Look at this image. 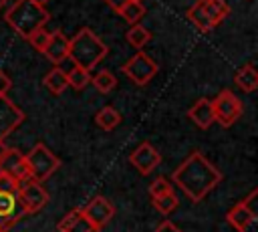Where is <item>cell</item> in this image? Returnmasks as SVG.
Instances as JSON below:
<instances>
[{
    "label": "cell",
    "instance_id": "obj_23",
    "mask_svg": "<svg viewBox=\"0 0 258 232\" xmlns=\"http://www.w3.org/2000/svg\"><path fill=\"white\" fill-rule=\"evenodd\" d=\"M67 81H69V87H73L75 91H83L91 83V71L73 65V69L67 73Z\"/></svg>",
    "mask_w": 258,
    "mask_h": 232
},
{
    "label": "cell",
    "instance_id": "obj_9",
    "mask_svg": "<svg viewBox=\"0 0 258 232\" xmlns=\"http://www.w3.org/2000/svg\"><path fill=\"white\" fill-rule=\"evenodd\" d=\"M18 196L26 214H36L48 204V192L40 186V182H34L32 178L18 184Z\"/></svg>",
    "mask_w": 258,
    "mask_h": 232
},
{
    "label": "cell",
    "instance_id": "obj_34",
    "mask_svg": "<svg viewBox=\"0 0 258 232\" xmlns=\"http://www.w3.org/2000/svg\"><path fill=\"white\" fill-rule=\"evenodd\" d=\"M6 4H8V0H0V8H4Z\"/></svg>",
    "mask_w": 258,
    "mask_h": 232
},
{
    "label": "cell",
    "instance_id": "obj_30",
    "mask_svg": "<svg viewBox=\"0 0 258 232\" xmlns=\"http://www.w3.org/2000/svg\"><path fill=\"white\" fill-rule=\"evenodd\" d=\"M10 77L0 69V95H6L8 93V89H10Z\"/></svg>",
    "mask_w": 258,
    "mask_h": 232
},
{
    "label": "cell",
    "instance_id": "obj_25",
    "mask_svg": "<svg viewBox=\"0 0 258 232\" xmlns=\"http://www.w3.org/2000/svg\"><path fill=\"white\" fill-rule=\"evenodd\" d=\"M151 202H153V208L157 210V212H161V214H169V212H173L175 208H177V196L173 194V192H169V194H163V196H157V198H151Z\"/></svg>",
    "mask_w": 258,
    "mask_h": 232
},
{
    "label": "cell",
    "instance_id": "obj_32",
    "mask_svg": "<svg viewBox=\"0 0 258 232\" xmlns=\"http://www.w3.org/2000/svg\"><path fill=\"white\" fill-rule=\"evenodd\" d=\"M6 151H8V145H6V143L0 139V159L4 157V153H6Z\"/></svg>",
    "mask_w": 258,
    "mask_h": 232
},
{
    "label": "cell",
    "instance_id": "obj_17",
    "mask_svg": "<svg viewBox=\"0 0 258 232\" xmlns=\"http://www.w3.org/2000/svg\"><path fill=\"white\" fill-rule=\"evenodd\" d=\"M187 117H189L200 129H208V127L214 123V107H212V101L206 99V97L198 99V101L189 107Z\"/></svg>",
    "mask_w": 258,
    "mask_h": 232
},
{
    "label": "cell",
    "instance_id": "obj_2",
    "mask_svg": "<svg viewBox=\"0 0 258 232\" xmlns=\"http://www.w3.org/2000/svg\"><path fill=\"white\" fill-rule=\"evenodd\" d=\"M48 18H50L48 10L44 6L34 4L32 0H16L4 14L8 26L22 38H28L34 30L44 28Z\"/></svg>",
    "mask_w": 258,
    "mask_h": 232
},
{
    "label": "cell",
    "instance_id": "obj_1",
    "mask_svg": "<svg viewBox=\"0 0 258 232\" xmlns=\"http://www.w3.org/2000/svg\"><path fill=\"white\" fill-rule=\"evenodd\" d=\"M171 180L191 202H202L222 182V171L202 151H194L173 169Z\"/></svg>",
    "mask_w": 258,
    "mask_h": 232
},
{
    "label": "cell",
    "instance_id": "obj_15",
    "mask_svg": "<svg viewBox=\"0 0 258 232\" xmlns=\"http://www.w3.org/2000/svg\"><path fill=\"white\" fill-rule=\"evenodd\" d=\"M0 171L8 173L10 178H14L18 184L22 180H28V167H26V161H24V155L16 149H10L4 153V157L0 159Z\"/></svg>",
    "mask_w": 258,
    "mask_h": 232
},
{
    "label": "cell",
    "instance_id": "obj_31",
    "mask_svg": "<svg viewBox=\"0 0 258 232\" xmlns=\"http://www.w3.org/2000/svg\"><path fill=\"white\" fill-rule=\"evenodd\" d=\"M103 2H105V4H107L111 10H113V12H119V10H121V8H123V6H125L129 0H103Z\"/></svg>",
    "mask_w": 258,
    "mask_h": 232
},
{
    "label": "cell",
    "instance_id": "obj_18",
    "mask_svg": "<svg viewBox=\"0 0 258 232\" xmlns=\"http://www.w3.org/2000/svg\"><path fill=\"white\" fill-rule=\"evenodd\" d=\"M234 83L242 93H254L258 89V71L252 63L242 65L236 75H234Z\"/></svg>",
    "mask_w": 258,
    "mask_h": 232
},
{
    "label": "cell",
    "instance_id": "obj_13",
    "mask_svg": "<svg viewBox=\"0 0 258 232\" xmlns=\"http://www.w3.org/2000/svg\"><path fill=\"white\" fill-rule=\"evenodd\" d=\"M83 214H85L97 228H103V226L109 224L111 218L115 216V206H113L107 198L97 196V198H93V200L83 208Z\"/></svg>",
    "mask_w": 258,
    "mask_h": 232
},
{
    "label": "cell",
    "instance_id": "obj_33",
    "mask_svg": "<svg viewBox=\"0 0 258 232\" xmlns=\"http://www.w3.org/2000/svg\"><path fill=\"white\" fill-rule=\"evenodd\" d=\"M32 2H34V4H38V6H44L48 0H32Z\"/></svg>",
    "mask_w": 258,
    "mask_h": 232
},
{
    "label": "cell",
    "instance_id": "obj_12",
    "mask_svg": "<svg viewBox=\"0 0 258 232\" xmlns=\"http://www.w3.org/2000/svg\"><path fill=\"white\" fill-rule=\"evenodd\" d=\"M129 161H131V165H133L139 173L147 176V173H151V171L161 163V153H159L151 143L145 141V143H139V145L131 151Z\"/></svg>",
    "mask_w": 258,
    "mask_h": 232
},
{
    "label": "cell",
    "instance_id": "obj_10",
    "mask_svg": "<svg viewBox=\"0 0 258 232\" xmlns=\"http://www.w3.org/2000/svg\"><path fill=\"white\" fill-rule=\"evenodd\" d=\"M24 216H28V214L20 202L18 190L0 192V232H8L12 228V224H16Z\"/></svg>",
    "mask_w": 258,
    "mask_h": 232
},
{
    "label": "cell",
    "instance_id": "obj_8",
    "mask_svg": "<svg viewBox=\"0 0 258 232\" xmlns=\"http://www.w3.org/2000/svg\"><path fill=\"white\" fill-rule=\"evenodd\" d=\"M123 73L125 77H129L135 85L143 87L147 85L155 75H157V63L145 54V52H135L125 65H123Z\"/></svg>",
    "mask_w": 258,
    "mask_h": 232
},
{
    "label": "cell",
    "instance_id": "obj_24",
    "mask_svg": "<svg viewBox=\"0 0 258 232\" xmlns=\"http://www.w3.org/2000/svg\"><path fill=\"white\" fill-rule=\"evenodd\" d=\"M91 83H93V87L99 91V93H103V95H107V93H111L113 89H115V85H117V79L113 77V73L111 71H99L97 75H93L91 77Z\"/></svg>",
    "mask_w": 258,
    "mask_h": 232
},
{
    "label": "cell",
    "instance_id": "obj_16",
    "mask_svg": "<svg viewBox=\"0 0 258 232\" xmlns=\"http://www.w3.org/2000/svg\"><path fill=\"white\" fill-rule=\"evenodd\" d=\"M42 54H44L50 63L60 65L64 59H69V38H67L60 30L50 32L48 42H46V46H44Z\"/></svg>",
    "mask_w": 258,
    "mask_h": 232
},
{
    "label": "cell",
    "instance_id": "obj_19",
    "mask_svg": "<svg viewBox=\"0 0 258 232\" xmlns=\"http://www.w3.org/2000/svg\"><path fill=\"white\" fill-rule=\"evenodd\" d=\"M42 83H44V87H46L52 95H60V93H64V89L69 87L67 73H64L62 69H52V71H48V73L44 75Z\"/></svg>",
    "mask_w": 258,
    "mask_h": 232
},
{
    "label": "cell",
    "instance_id": "obj_26",
    "mask_svg": "<svg viewBox=\"0 0 258 232\" xmlns=\"http://www.w3.org/2000/svg\"><path fill=\"white\" fill-rule=\"evenodd\" d=\"M169 192H173V186L165 178H157L149 186V196L151 198H157V196H163V194H169Z\"/></svg>",
    "mask_w": 258,
    "mask_h": 232
},
{
    "label": "cell",
    "instance_id": "obj_7",
    "mask_svg": "<svg viewBox=\"0 0 258 232\" xmlns=\"http://www.w3.org/2000/svg\"><path fill=\"white\" fill-rule=\"evenodd\" d=\"M212 107H214V121H218L222 127L234 125L242 115V101L230 89L220 91L212 99Z\"/></svg>",
    "mask_w": 258,
    "mask_h": 232
},
{
    "label": "cell",
    "instance_id": "obj_21",
    "mask_svg": "<svg viewBox=\"0 0 258 232\" xmlns=\"http://www.w3.org/2000/svg\"><path fill=\"white\" fill-rule=\"evenodd\" d=\"M127 24H137L145 14V4L141 0H129L119 12H117Z\"/></svg>",
    "mask_w": 258,
    "mask_h": 232
},
{
    "label": "cell",
    "instance_id": "obj_4",
    "mask_svg": "<svg viewBox=\"0 0 258 232\" xmlns=\"http://www.w3.org/2000/svg\"><path fill=\"white\" fill-rule=\"evenodd\" d=\"M230 14V6L226 0H196V4L187 10V20L202 32H210L220 26Z\"/></svg>",
    "mask_w": 258,
    "mask_h": 232
},
{
    "label": "cell",
    "instance_id": "obj_29",
    "mask_svg": "<svg viewBox=\"0 0 258 232\" xmlns=\"http://www.w3.org/2000/svg\"><path fill=\"white\" fill-rule=\"evenodd\" d=\"M153 232H181L173 222H169V220H165V222H161Z\"/></svg>",
    "mask_w": 258,
    "mask_h": 232
},
{
    "label": "cell",
    "instance_id": "obj_5",
    "mask_svg": "<svg viewBox=\"0 0 258 232\" xmlns=\"http://www.w3.org/2000/svg\"><path fill=\"white\" fill-rule=\"evenodd\" d=\"M24 161H26V167H28V176L34 180V182H44L48 180L60 165V159L40 141L36 143L26 155H24Z\"/></svg>",
    "mask_w": 258,
    "mask_h": 232
},
{
    "label": "cell",
    "instance_id": "obj_20",
    "mask_svg": "<svg viewBox=\"0 0 258 232\" xmlns=\"http://www.w3.org/2000/svg\"><path fill=\"white\" fill-rule=\"evenodd\" d=\"M95 123H97V127H101V129H105V131H111V129H115V127L121 123V113H119L115 107L107 105V107H103V109L95 115Z\"/></svg>",
    "mask_w": 258,
    "mask_h": 232
},
{
    "label": "cell",
    "instance_id": "obj_6",
    "mask_svg": "<svg viewBox=\"0 0 258 232\" xmlns=\"http://www.w3.org/2000/svg\"><path fill=\"white\" fill-rule=\"evenodd\" d=\"M256 198L258 190H252L242 202L230 208L226 214V220L238 230V232H258V214H256Z\"/></svg>",
    "mask_w": 258,
    "mask_h": 232
},
{
    "label": "cell",
    "instance_id": "obj_27",
    "mask_svg": "<svg viewBox=\"0 0 258 232\" xmlns=\"http://www.w3.org/2000/svg\"><path fill=\"white\" fill-rule=\"evenodd\" d=\"M48 36H50V32H46L44 28H38V30H34L26 40L36 48V50H44V46H46V42H48Z\"/></svg>",
    "mask_w": 258,
    "mask_h": 232
},
{
    "label": "cell",
    "instance_id": "obj_22",
    "mask_svg": "<svg viewBox=\"0 0 258 232\" xmlns=\"http://www.w3.org/2000/svg\"><path fill=\"white\" fill-rule=\"evenodd\" d=\"M125 38H127V42H129L131 46L143 48V46L151 40V32H149L145 26H141V24H131V28L125 32Z\"/></svg>",
    "mask_w": 258,
    "mask_h": 232
},
{
    "label": "cell",
    "instance_id": "obj_11",
    "mask_svg": "<svg viewBox=\"0 0 258 232\" xmlns=\"http://www.w3.org/2000/svg\"><path fill=\"white\" fill-rule=\"evenodd\" d=\"M22 121H24V111L6 95H0V139L4 141L14 129L20 127Z\"/></svg>",
    "mask_w": 258,
    "mask_h": 232
},
{
    "label": "cell",
    "instance_id": "obj_3",
    "mask_svg": "<svg viewBox=\"0 0 258 232\" xmlns=\"http://www.w3.org/2000/svg\"><path fill=\"white\" fill-rule=\"evenodd\" d=\"M107 44L91 28H81L69 40V59L73 61V65L87 71L95 69L107 56Z\"/></svg>",
    "mask_w": 258,
    "mask_h": 232
},
{
    "label": "cell",
    "instance_id": "obj_28",
    "mask_svg": "<svg viewBox=\"0 0 258 232\" xmlns=\"http://www.w3.org/2000/svg\"><path fill=\"white\" fill-rule=\"evenodd\" d=\"M14 190H18V182L8 173L0 171V192H14Z\"/></svg>",
    "mask_w": 258,
    "mask_h": 232
},
{
    "label": "cell",
    "instance_id": "obj_14",
    "mask_svg": "<svg viewBox=\"0 0 258 232\" xmlns=\"http://www.w3.org/2000/svg\"><path fill=\"white\" fill-rule=\"evenodd\" d=\"M58 232H99L101 228H97L85 214L83 208H75L69 214H64V218L58 220L56 224Z\"/></svg>",
    "mask_w": 258,
    "mask_h": 232
}]
</instances>
